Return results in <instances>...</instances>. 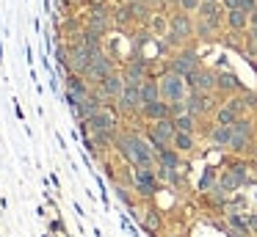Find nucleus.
<instances>
[{"label":"nucleus","mask_w":257,"mask_h":237,"mask_svg":"<svg viewBox=\"0 0 257 237\" xmlns=\"http://www.w3.org/2000/svg\"><path fill=\"white\" fill-rule=\"evenodd\" d=\"M113 146L124 157V163L133 168H155V152H152L150 141L141 138L139 132H119Z\"/></svg>","instance_id":"f257e3e1"},{"label":"nucleus","mask_w":257,"mask_h":237,"mask_svg":"<svg viewBox=\"0 0 257 237\" xmlns=\"http://www.w3.org/2000/svg\"><path fill=\"white\" fill-rule=\"evenodd\" d=\"M86 124H89V132H91V141L97 143V146H108V143L116 141V124H119V116L116 110L111 108V105H102L100 110H94V113L89 116V119H83Z\"/></svg>","instance_id":"f03ea898"},{"label":"nucleus","mask_w":257,"mask_h":237,"mask_svg":"<svg viewBox=\"0 0 257 237\" xmlns=\"http://www.w3.org/2000/svg\"><path fill=\"white\" fill-rule=\"evenodd\" d=\"M194 25L196 22H191L188 11H183V9L169 14V33H166L169 47H183V42H188L194 36Z\"/></svg>","instance_id":"7ed1b4c3"},{"label":"nucleus","mask_w":257,"mask_h":237,"mask_svg":"<svg viewBox=\"0 0 257 237\" xmlns=\"http://www.w3.org/2000/svg\"><path fill=\"white\" fill-rule=\"evenodd\" d=\"M158 86H161V97L166 99V102H185L188 99V80H185L183 75H177V72L166 69L161 75V80H158Z\"/></svg>","instance_id":"20e7f679"},{"label":"nucleus","mask_w":257,"mask_h":237,"mask_svg":"<svg viewBox=\"0 0 257 237\" xmlns=\"http://www.w3.org/2000/svg\"><path fill=\"white\" fill-rule=\"evenodd\" d=\"M174 121L172 119H161V121H150V130H147V141H150L152 152H163V149L172 146L174 141Z\"/></svg>","instance_id":"39448f33"},{"label":"nucleus","mask_w":257,"mask_h":237,"mask_svg":"<svg viewBox=\"0 0 257 237\" xmlns=\"http://www.w3.org/2000/svg\"><path fill=\"white\" fill-rule=\"evenodd\" d=\"M199 55H196V50L194 47H183V50H177V53L169 58V64H166V69H172V72H177V75H183V77H188L194 69H199Z\"/></svg>","instance_id":"423d86ee"},{"label":"nucleus","mask_w":257,"mask_h":237,"mask_svg":"<svg viewBox=\"0 0 257 237\" xmlns=\"http://www.w3.org/2000/svg\"><path fill=\"white\" fill-rule=\"evenodd\" d=\"M116 108L122 110L124 116H141V108H144V99H141V83H127L122 91V97L116 99Z\"/></svg>","instance_id":"0eeeda50"},{"label":"nucleus","mask_w":257,"mask_h":237,"mask_svg":"<svg viewBox=\"0 0 257 237\" xmlns=\"http://www.w3.org/2000/svg\"><path fill=\"white\" fill-rule=\"evenodd\" d=\"M111 72H116V64H113V61L105 55V50H102V53H97L94 58H91V64H89V69H86L83 77L91 83V86H97V83H102Z\"/></svg>","instance_id":"6e6552de"},{"label":"nucleus","mask_w":257,"mask_h":237,"mask_svg":"<svg viewBox=\"0 0 257 237\" xmlns=\"http://www.w3.org/2000/svg\"><path fill=\"white\" fill-rule=\"evenodd\" d=\"M91 58H94V55H91L80 42L69 44V50H67V66H69V72H72V75H86Z\"/></svg>","instance_id":"1a4fd4ad"},{"label":"nucleus","mask_w":257,"mask_h":237,"mask_svg":"<svg viewBox=\"0 0 257 237\" xmlns=\"http://www.w3.org/2000/svg\"><path fill=\"white\" fill-rule=\"evenodd\" d=\"M133 187H136V193H139V196H144V198L155 196V190H158V174L152 168H136Z\"/></svg>","instance_id":"9d476101"},{"label":"nucleus","mask_w":257,"mask_h":237,"mask_svg":"<svg viewBox=\"0 0 257 237\" xmlns=\"http://www.w3.org/2000/svg\"><path fill=\"white\" fill-rule=\"evenodd\" d=\"M185 110L199 119V116H207L210 110H216V102H213V97L205 91H191L188 99H185Z\"/></svg>","instance_id":"9b49d317"},{"label":"nucleus","mask_w":257,"mask_h":237,"mask_svg":"<svg viewBox=\"0 0 257 237\" xmlns=\"http://www.w3.org/2000/svg\"><path fill=\"white\" fill-rule=\"evenodd\" d=\"M185 80H188L191 91H205V94L216 91V72H210V69H202L199 66V69H194Z\"/></svg>","instance_id":"f8f14e48"},{"label":"nucleus","mask_w":257,"mask_h":237,"mask_svg":"<svg viewBox=\"0 0 257 237\" xmlns=\"http://www.w3.org/2000/svg\"><path fill=\"white\" fill-rule=\"evenodd\" d=\"M124 80L127 83H144L147 77H150V64H147V58H141L139 53H136V58L127 61V66L122 69Z\"/></svg>","instance_id":"ddd939ff"},{"label":"nucleus","mask_w":257,"mask_h":237,"mask_svg":"<svg viewBox=\"0 0 257 237\" xmlns=\"http://www.w3.org/2000/svg\"><path fill=\"white\" fill-rule=\"evenodd\" d=\"M111 25H113V14H108V9H91L89 17H86V28L102 33V36L111 31Z\"/></svg>","instance_id":"4468645a"},{"label":"nucleus","mask_w":257,"mask_h":237,"mask_svg":"<svg viewBox=\"0 0 257 237\" xmlns=\"http://www.w3.org/2000/svg\"><path fill=\"white\" fill-rule=\"evenodd\" d=\"M141 116L147 121H161V119H172V105L166 99H158V102H147L141 108Z\"/></svg>","instance_id":"2eb2a0df"},{"label":"nucleus","mask_w":257,"mask_h":237,"mask_svg":"<svg viewBox=\"0 0 257 237\" xmlns=\"http://www.w3.org/2000/svg\"><path fill=\"white\" fill-rule=\"evenodd\" d=\"M216 91H221V94H240V91H243V86H240V80L232 75V72H216Z\"/></svg>","instance_id":"dca6fc26"},{"label":"nucleus","mask_w":257,"mask_h":237,"mask_svg":"<svg viewBox=\"0 0 257 237\" xmlns=\"http://www.w3.org/2000/svg\"><path fill=\"white\" fill-rule=\"evenodd\" d=\"M232 135H235L232 124H216L210 130V141H213V146H216V149H229Z\"/></svg>","instance_id":"f3484780"},{"label":"nucleus","mask_w":257,"mask_h":237,"mask_svg":"<svg viewBox=\"0 0 257 237\" xmlns=\"http://www.w3.org/2000/svg\"><path fill=\"white\" fill-rule=\"evenodd\" d=\"M78 42L83 44L86 50H89L91 55H97V53H102V33H97V31H91V28H86L83 25V31H80V36H78Z\"/></svg>","instance_id":"a211bd4d"},{"label":"nucleus","mask_w":257,"mask_h":237,"mask_svg":"<svg viewBox=\"0 0 257 237\" xmlns=\"http://www.w3.org/2000/svg\"><path fill=\"white\" fill-rule=\"evenodd\" d=\"M218 28H221V22H213V20H202L194 25V36L202 39V42H213V39L218 36Z\"/></svg>","instance_id":"6ab92c4d"},{"label":"nucleus","mask_w":257,"mask_h":237,"mask_svg":"<svg viewBox=\"0 0 257 237\" xmlns=\"http://www.w3.org/2000/svg\"><path fill=\"white\" fill-rule=\"evenodd\" d=\"M102 86H105V91L113 97V105H116V99L122 97V91H124V86H127V80H124L122 72H111V75L102 80Z\"/></svg>","instance_id":"aec40b11"},{"label":"nucleus","mask_w":257,"mask_h":237,"mask_svg":"<svg viewBox=\"0 0 257 237\" xmlns=\"http://www.w3.org/2000/svg\"><path fill=\"white\" fill-rule=\"evenodd\" d=\"M155 168H172V171H177L180 168V152L174 146L158 152L155 154Z\"/></svg>","instance_id":"412c9836"},{"label":"nucleus","mask_w":257,"mask_h":237,"mask_svg":"<svg viewBox=\"0 0 257 237\" xmlns=\"http://www.w3.org/2000/svg\"><path fill=\"white\" fill-rule=\"evenodd\" d=\"M227 105H229V108H232L238 116H243L249 108H254V105H257V94H251V91H240L238 97H232Z\"/></svg>","instance_id":"4be33fe9"},{"label":"nucleus","mask_w":257,"mask_h":237,"mask_svg":"<svg viewBox=\"0 0 257 237\" xmlns=\"http://www.w3.org/2000/svg\"><path fill=\"white\" fill-rule=\"evenodd\" d=\"M196 14L202 17V20H213V22H221V0H199V9H196Z\"/></svg>","instance_id":"5701e85b"},{"label":"nucleus","mask_w":257,"mask_h":237,"mask_svg":"<svg viewBox=\"0 0 257 237\" xmlns=\"http://www.w3.org/2000/svg\"><path fill=\"white\" fill-rule=\"evenodd\" d=\"M227 25H229V31H232V33H243L246 28H249V14L240 11V9L227 11Z\"/></svg>","instance_id":"b1692460"},{"label":"nucleus","mask_w":257,"mask_h":237,"mask_svg":"<svg viewBox=\"0 0 257 237\" xmlns=\"http://www.w3.org/2000/svg\"><path fill=\"white\" fill-rule=\"evenodd\" d=\"M240 185H246V182H243V176H240L238 171H232V168H227V171L221 174V179H218V187H221V190H227V193L238 190Z\"/></svg>","instance_id":"393cba45"},{"label":"nucleus","mask_w":257,"mask_h":237,"mask_svg":"<svg viewBox=\"0 0 257 237\" xmlns=\"http://www.w3.org/2000/svg\"><path fill=\"white\" fill-rule=\"evenodd\" d=\"M141 99H144V105H147V102H158V99H163V97H161V86H158L155 80H150V77H147V80L141 83Z\"/></svg>","instance_id":"a878e982"},{"label":"nucleus","mask_w":257,"mask_h":237,"mask_svg":"<svg viewBox=\"0 0 257 237\" xmlns=\"http://www.w3.org/2000/svg\"><path fill=\"white\" fill-rule=\"evenodd\" d=\"M172 146L177 149L180 154H185V152H191L194 149V132H174V141H172Z\"/></svg>","instance_id":"bb28decb"},{"label":"nucleus","mask_w":257,"mask_h":237,"mask_svg":"<svg viewBox=\"0 0 257 237\" xmlns=\"http://www.w3.org/2000/svg\"><path fill=\"white\" fill-rule=\"evenodd\" d=\"M172 121H174V130H180V132H194L196 130V116H191L188 110L180 113V116H172Z\"/></svg>","instance_id":"cd10ccee"},{"label":"nucleus","mask_w":257,"mask_h":237,"mask_svg":"<svg viewBox=\"0 0 257 237\" xmlns=\"http://www.w3.org/2000/svg\"><path fill=\"white\" fill-rule=\"evenodd\" d=\"M213 113H216V124H235V121L240 119V116L235 113V110L229 108L227 102H224L221 108H216V110H213Z\"/></svg>","instance_id":"c85d7f7f"},{"label":"nucleus","mask_w":257,"mask_h":237,"mask_svg":"<svg viewBox=\"0 0 257 237\" xmlns=\"http://www.w3.org/2000/svg\"><path fill=\"white\" fill-rule=\"evenodd\" d=\"M141 223H144L147 231H161V215H158V209H147V215L141 218Z\"/></svg>","instance_id":"c756f323"},{"label":"nucleus","mask_w":257,"mask_h":237,"mask_svg":"<svg viewBox=\"0 0 257 237\" xmlns=\"http://www.w3.org/2000/svg\"><path fill=\"white\" fill-rule=\"evenodd\" d=\"M150 28L158 33V36H166V33H169V17H163V14H152Z\"/></svg>","instance_id":"7c9ffc66"},{"label":"nucleus","mask_w":257,"mask_h":237,"mask_svg":"<svg viewBox=\"0 0 257 237\" xmlns=\"http://www.w3.org/2000/svg\"><path fill=\"white\" fill-rule=\"evenodd\" d=\"M232 130H235V135H246V138H254V127H251V121L249 119H243L240 116L238 121L232 124Z\"/></svg>","instance_id":"2f4dec72"},{"label":"nucleus","mask_w":257,"mask_h":237,"mask_svg":"<svg viewBox=\"0 0 257 237\" xmlns=\"http://www.w3.org/2000/svg\"><path fill=\"white\" fill-rule=\"evenodd\" d=\"M91 94H94L97 99H100L102 105H108V102H113V97L111 94L105 91V86H102V83H97V86H91Z\"/></svg>","instance_id":"473e14b6"},{"label":"nucleus","mask_w":257,"mask_h":237,"mask_svg":"<svg viewBox=\"0 0 257 237\" xmlns=\"http://www.w3.org/2000/svg\"><path fill=\"white\" fill-rule=\"evenodd\" d=\"M240 11H246V14H254L257 11V0H240Z\"/></svg>","instance_id":"72a5a7b5"},{"label":"nucleus","mask_w":257,"mask_h":237,"mask_svg":"<svg viewBox=\"0 0 257 237\" xmlns=\"http://www.w3.org/2000/svg\"><path fill=\"white\" fill-rule=\"evenodd\" d=\"M180 9H183V11H188V14H191V11H196V9H199V0H180Z\"/></svg>","instance_id":"f704fd0d"},{"label":"nucleus","mask_w":257,"mask_h":237,"mask_svg":"<svg viewBox=\"0 0 257 237\" xmlns=\"http://www.w3.org/2000/svg\"><path fill=\"white\" fill-rule=\"evenodd\" d=\"M221 6L227 11H232V9H240V0H221Z\"/></svg>","instance_id":"c9c22d12"},{"label":"nucleus","mask_w":257,"mask_h":237,"mask_svg":"<svg viewBox=\"0 0 257 237\" xmlns=\"http://www.w3.org/2000/svg\"><path fill=\"white\" fill-rule=\"evenodd\" d=\"M210 185H213V174L207 171V174H205V179H202V190H210Z\"/></svg>","instance_id":"e433bc0d"},{"label":"nucleus","mask_w":257,"mask_h":237,"mask_svg":"<svg viewBox=\"0 0 257 237\" xmlns=\"http://www.w3.org/2000/svg\"><path fill=\"white\" fill-rule=\"evenodd\" d=\"M147 3H150L152 9H163V6H166V0H147Z\"/></svg>","instance_id":"4c0bfd02"},{"label":"nucleus","mask_w":257,"mask_h":237,"mask_svg":"<svg viewBox=\"0 0 257 237\" xmlns=\"http://www.w3.org/2000/svg\"><path fill=\"white\" fill-rule=\"evenodd\" d=\"M249 28H257V11H254V14L249 17Z\"/></svg>","instance_id":"58836bf2"},{"label":"nucleus","mask_w":257,"mask_h":237,"mask_svg":"<svg viewBox=\"0 0 257 237\" xmlns=\"http://www.w3.org/2000/svg\"><path fill=\"white\" fill-rule=\"evenodd\" d=\"M166 6H180V0H166Z\"/></svg>","instance_id":"ea45409f"},{"label":"nucleus","mask_w":257,"mask_h":237,"mask_svg":"<svg viewBox=\"0 0 257 237\" xmlns=\"http://www.w3.org/2000/svg\"><path fill=\"white\" fill-rule=\"evenodd\" d=\"M67 3H89V0H67Z\"/></svg>","instance_id":"a19ab883"},{"label":"nucleus","mask_w":257,"mask_h":237,"mask_svg":"<svg viewBox=\"0 0 257 237\" xmlns=\"http://www.w3.org/2000/svg\"><path fill=\"white\" fill-rule=\"evenodd\" d=\"M127 3H147V0H127Z\"/></svg>","instance_id":"79ce46f5"},{"label":"nucleus","mask_w":257,"mask_h":237,"mask_svg":"<svg viewBox=\"0 0 257 237\" xmlns=\"http://www.w3.org/2000/svg\"><path fill=\"white\" fill-rule=\"evenodd\" d=\"M172 237H183V234H172Z\"/></svg>","instance_id":"37998d69"}]
</instances>
